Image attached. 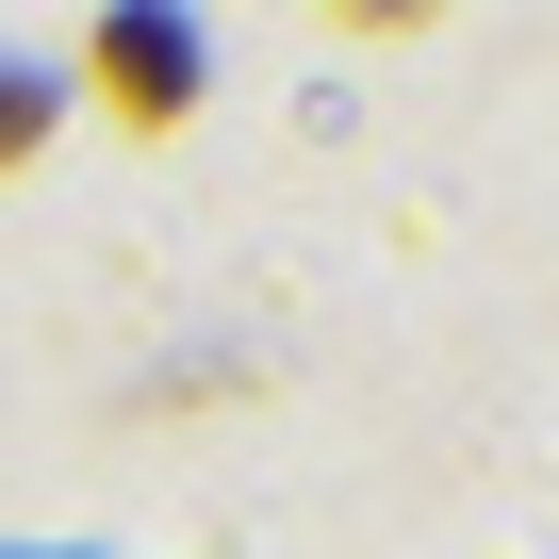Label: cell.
<instances>
[{
    "mask_svg": "<svg viewBox=\"0 0 559 559\" xmlns=\"http://www.w3.org/2000/svg\"><path fill=\"white\" fill-rule=\"evenodd\" d=\"M99 83H116V116H181V34L165 17H116L99 34Z\"/></svg>",
    "mask_w": 559,
    "mask_h": 559,
    "instance_id": "1",
    "label": "cell"
},
{
    "mask_svg": "<svg viewBox=\"0 0 559 559\" xmlns=\"http://www.w3.org/2000/svg\"><path fill=\"white\" fill-rule=\"evenodd\" d=\"M34 132H50V83H34V67H0V165H17Z\"/></svg>",
    "mask_w": 559,
    "mask_h": 559,
    "instance_id": "2",
    "label": "cell"
}]
</instances>
